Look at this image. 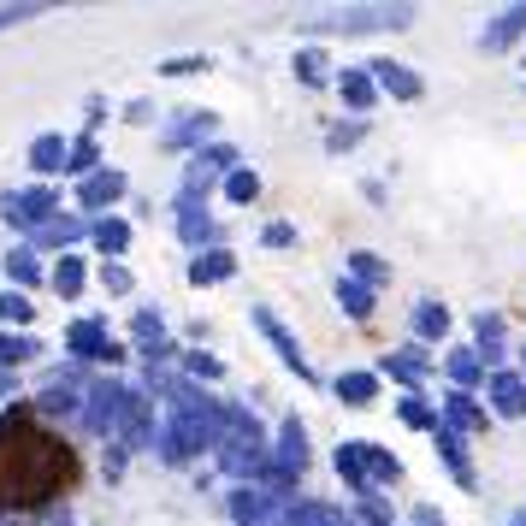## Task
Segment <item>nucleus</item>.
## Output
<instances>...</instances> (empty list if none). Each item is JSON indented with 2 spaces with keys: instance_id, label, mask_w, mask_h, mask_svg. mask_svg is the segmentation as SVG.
<instances>
[{
  "instance_id": "obj_1",
  "label": "nucleus",
  "mask_w": 526,
  "mask_h": 526,
  "mask_svg": "<svg viewBox=\"0 0 526 526\" xmlns=\"http://www.w3.org/2000/svg\"><path fill=\"white\" fill-rule=\"evenodd\" d=\"M83 461L71 456L60 432H48L30 408L0 420V509H42L77 485Z\"/></svg>"
},
{
  "instance_id": "obj_2",
  "label": "nucleus",
  "mask_w": 526,
  "mask_h": 526,
  "mask_svg": "<svg viewBox=\"0 0 526 526\" xmlns=\"http://www.w3.org/2000/svg\"><path fill=\"white\" fill-rule=\"evenodd\" d=\"M402 24H414V6H355V12L314 18V30H402Z\"/></svg>"
},
{
  "instance_id": "obj_3",
  "label": "nucleus",
  "mask_w": 526,
  "mask_h": 526,
  "mask_svg": "<svg viewBox=\"0 0 526 526\" xmlns=\"http://www.w3.org/2000/svg\"><path fill=\"white\" fill-rule=\"evenodd\" d=\"M54 207H60V196H54L48 184H36V190H24V196H6V225H18V231L54 225Z\"/></svg>"
},
{
  "instance_id": "obj_4",
  "label": "nucleus",
  "mask_w": 526,
  "mask_h": 526,
  "mask_svg": "<svg viewBox=\"0 0 526 526\" xmlns=\"http://www.w3.org/2000/svg\"><path fill=\"white\" fill-rule=\"evenodd\" d=\"M237 172V148H201L196 160H190V178H184V196L201 201V190L213 184V178H231Z\"/></svg>"
},
{
  "instance_id": "obj_5",
  "label": "nucleus",
  "mask_w": 526,
  "mask_h": 526,
  "mask_svg": "<svg viewBox=\"0 0 526 526\" xmlns=\"http://www.w3.org/2000/svg\"><path fill=\"white\" fill-rule=\"evenodd\" d=\"M125 396H131V391H119L113 379L89 385V396H83V426H89V432H107V426L125 414Z\"/></svg>"
},
{
  "instance_id": "obj_6",
  "label": "nucleus",
  "mask_w": 526,
  "mask_h": 526,
  "mask_svg": "<svg viewBox=\"0 0 526 526\" xmlns=\"http://www.w3.org/2000/svg\"><path fill=\"white\" fill-rule=\"evenodd\" d=\"M255 326H261L266 337H272V349H278V355H284V367H290V373H296V379H314V367H308V361H302V349H296V337H290V326H284V320H278V314H272V308H255Z\"/></svg>"
},
{
  "instance_id": "obj_7",
  "label": "nucleus",
  "mask_w": 526,
  "mask_h": 526,
  "mask_svg": "<svg viewBox=\"0 0 526 526\" xmlns=\"http://www.w3.org/2000/svg\"><path fill=\"white\" fill-rule=\"evenodd\" d=\"M485 396H491V414H503V420H521L526 414V379L521 373H491V379H485Z\"/></svg>"
},
{
  "instance_id": "obj_8",
  "label": "nucleus",
  "mask_w": 526,
  "mask_h": 526,
  "mask_svg": "<svg viewBox=\"0 0 526 526\" xmlns=\"http://www.w3.org/2000/svg\"><path fill=\"white\" fill-rule=\"evenodd\" d=\"M66 349H71V355H95V361H119V355H125L119 343H107V331H101V320H71V331H66Z\"/></svg>"
},
{
  "instance_id": "obj_9",
  "label": "nucleus",
  "mask_w": 526,
  "mask_h": 526,
  "mask_svg": "<svg viewBox=\"0 0 526 526\" xmlns=\"http://www.w3.org/2000/svg\"><path fill=\"white\" fill-rule=\"evenodd\" d=\"M367 71H373V83H379V89H391L396 101H420V89H426L414 71L402 66V60H373Z\"/></svg>"
},
{
  "instance_id": "obj_10",
  "label": "nucleus",
  "mask_w": 526,
  "mask_h": 526,
  "mask_svg": "<svg viewBox=\"0 0 526 526\" xmlns=\"http://www.w3.org/2000/svg\"><path fill=\"white\" fill-rule=\"evenodd\" d=\"M119 196H125V172H95V178H83V184H77V207H89V213L113 207Z\"/></svg>"
},
{
  "instance_id": "obj_11",
  "label": "nucleus",
  "mask_w": 526,
  "mask_h": 526,
  "mask_svg": "<svg viewBox=\"0 0 526 526\" xmlns=\"http://www.w3.org/2000/svg\"><path fill=\"white\" fill-rule=\"evenodd\" d=\"M201 444H213V438H207L201 426H190V420H172V426L160 432V456H166V461H190Z\"/></svg>"
},
{
  "instance_id": "obj_12",
  "label": "nucleus",
  "mask_w": 526,
  "mask_h": 526,
  "mask_svg": "<svg viewBox=\"0 0 526 526\" xmlns=\"http://www.w3.org/2000/svg\"><path fill=\"white\" fill-rule=\"evenodd\" d=\"M337 89H343L349 113H373V107H379V83H373V71H343Z\"/></svg>"
},
{
  "instance_id": "obj_13",
  "label": "nucleus",
  "mask_w": 526,
  "mask_h": 526,
  "mask_svg": "<svg viewBox=\"0 0 526 526\" xmlns=\"http://www.w3.org/2000/svg\"><path fill=\"white\" fill-rule=\"evenodd\" d=\"M521 36H526V6H509V12H497V18H491L485 48L497 54V48H509V42H521Z\"/></svg>"
},
{
  "instance_id": "obj_14",
  "label": "nucleus",
  "mask_w": 526,
  "mask_h": 526,
  "mask_svg": "<svg viewBox=\"0 0 526 526\" xmlns=\"http://www.w3.org/2000/svg\"><path fill=\"white\" fill-rule=\"evenodd\" d=\"M444 420H450V432H485V408H479L467 391H456L444 402Z\"/></svg>"
},
{
  "instance_id": "obj_15",
  "label": "nucleus",
  "mask_w": 526,
  "mask_h": 526,
  "mask_svg": "<svg viewBox=\"0 0 526 526\" xmlns=\"http://www.w3.org/2000/svg\"><path fill=\"white\" fill-rule=\"evenodd\" d=\"M331 391L343 396L349 408H367L373 396H379V373H337V385Z\"/></svg>"
},
{
  "instance_id": "obj_16",
  "label": "nucleus",
  "mask_w": 526,
  "mask_h": 526,
  "mask_svg": "<svg viewBox=\"0 0 526 526\" xmlns=\"http://www.w3.org/2000/svg\"><path fill=\"white\" fill-rule=\"evenodd\" d=\"M66 154H71L66 136H36V142H30V172H60Z\"/></svg>"
},
{
  "instance_id": "obj_17",
  "label": "nucleus",
  "mask_w": 526,
  "mask_h": 526,
  "mask_svg": "<svg viewBox=\"0 0 526 526\" xmlns=\"http://www.w3.org/2000/svg\"><path fill=\"white\" fill-rule=\"evenodd\" d=\"M444 367H450V379H456V391H473V385L485 379V361H479L473 349H456V355H450Z\"/></svg>"
},
{
  "instance_id": "obj_18",
  "label": "nucleus",
  "mask_w": 526,
  "mask_h": 526,
  "mask_svg": "<svg viewBox=\"0 0 526 526\" xmlns=\"http://www.w3.org/2000/svg\"><path fill=\"white\" fill-rule=\"evenodd\" d=\"M119 432H125V444H142L148 438V402L142 396H125V414H119Z\"/></svg>"
},
{
  "instance_id": "obj_19",
  "label": "nucleus",
  "mask_w": 526,
  "mask_h": 526,
  "mask_svg": "<svg viewBox=\"0 0 526 526\" xmlns=\"http://www.w3.org/2000/svg\"><path fill=\"white\" fill-rule=\"evenodd\" d=\"M231 272H237V261H231L225 249H207V255L190 266V278H196V284H219V278H231Z\"/></svg>"
},
{
  "instance_id": "obj_20",
  "label": "nucleus",
  "mask_w": 526,
  "mask_h": 526,
  "mask_svg": "<svg viewBox=\"0 0 526 526\" xmlns=\"http://www.w3.org/2000/svg\"><path fill=\"white\" fill-rule=\"evenodd\" d=\"M83 284H89V266H83V255H66V261L54 266V290H60V296H83Z\"/></svg>"
},
{
  "instance_id": "obj_21",
  "label": "nucleus",
  "mask_w": 526,
  "mask_h": 526,
  "mask_svg": "<svg viewBox=\"0 0 526 526\" xmlns=\"http://www.w3.org/2000/svg\"><path fill=\"white\" fill-rule=\"evenodd\" d=\"M438 456L450 461V473H456L461 485H473V461H467V450H461V438H456V432H450V426L438 432Z\"/></svg>"
},
{
  "instance_id": "obj_22",
  "label": "nucleus",
  "mask_w": 526,
  "mask_h": 526,
  "mask_svg": "<svg viewBox=\"0 0 526 526\" xmlns=\"http://www.w3.org/2000/svg\"><path fill=\"white\" fill-rule=\"evenodd\" d=\"M95 249H101V255H125V249H131V225H125V219H101V225H95Z\"/></svg>"
},
{
  "instance_id": "obj_23",
  "label": "nucleus",
  "mask_w": 526,
  "mask_h": 526,
  "mask_svg": "<svg viewBox=\"0 0 526 526\" xmlns=\"http://www.w3.org/2000/svg\"><path fill=\"white\" fill-rule=\"evenodd\" d=\"M337 302H343V314H349V320H367V314H373V290H367V284H355V278H343V284H337Z\"/></svg>"
},
{
  "instance_id": "obj_24",
  "label": "nucleus",
  "mask_w": 526,
  "mask_h": 526,
  "mask_svg": "<svg viewBox=\"0 0 526 526\" xmlns=\"http://www.w3.org/2000/svg\"><path fill=\"white\" fill-rule=\"evenodd\" d=\"M201 136H213V113H190V119H178V125H172V131H166V142H172V148H184V142H201Z\"/></svg>"
},
{
  "instance_id": "obj_25",
  "label": "nucleus",
  "mask_w": 526,
  "mask_h": 526,
  "mask_svg": "<svg viewBox=\"0 0 526 526\" xmlns=\"http://www.w3.org/2000/svg\"><path fill=\"white\" fill-rule=\"evenodd\" d=\"M290 526H349V515H337L331 503H296V509H290Z\"/></svg>"
},
{
  "instance_id": "obj_26",
  "label": "nucleus",
  "mask_w": 526,
  "mask_h": 526,
  "mask_svg": "<svg viewBox=\"0 0 526 526\" xmlns=\"http://www.w3.org/2000/svg\"><path fill=\"white\" fill-rule=\"evenodd\" d=\"M95 166H101V148H95V136H77L66 154V172H77V178H95Z\"/></svg>"
},
{
  "instance_id": "obj_27",
  "label": "nucleus",
  "mask_w": 526,
  "mask_h": 526,
  "mask_svg": "<svg viewBox=\"0 0 526 526\" xmlns=\"http://www.w3.org/2000/svg\"><path fill=\"white\" fill-rule=\"evenodd\" d=\"M361 461H367V479H379V485L402 479V461H396V456H385L379 444H361Z\"/></svg>"
},
{
  "instance_id": "obj_28",
  "label": "nucleus",
  "mask_w": 526,
  "mask_h": 526,
  "mask_svg": "<svg viewBox=\"0 0 526 526\" xmlns=\"http://www.w3.org/2000/svg\"><path fill=\"white\" fill-rule=\"evenodd\" d=\"M337 473H343V479H349L361 497L373 491V485H367V461H361V444H343V450H337Z\"/></svg>"
},
{
  "instance_id": "obj_29",
  "label": "nucleus",
  "mask_w": 526,
  "mask_h": 526,
  "mask_svg": "<svg viewBox=\"0 0 526 526\" xmlns=\"http://www.w3.org/2000/svg\"><path fill=\"white\" fill-rule=\"evenodd\" d=\"M414 331H420V337H444V331H450V308H444V302H420V308H414Z\"/></svg>"
},
{
  "instance_id": "obj_30",
  "label": "nucleus",
  "mask_w": 526,
  "mask_h": 526,
  "mask_svg": "<svg viewBox=\"0 0 526 526\" xmlns=\"http://www.w3.org/2000/svg\"><path fill=\"white\" fill-rule=\"evenodd\" d=\"M6 272H12V284H42V261H36V249H18V255H6Z\"/></svg>"
},
{
  "instance_id": "obj_31",
  "label": "nucleus",
  "mask_w": 526,
  "mask_h": 526,
  "mask_svg": "<svg viewBox=\"0 0 526 526\" xmlns=\"http://www.w3.org/2000/svg\"><path fill=\"white\" fill-rule=\"evenodd\" d=\"M0 320H6V326H30V320H36V302L18 296V290H0Z\"/></svg>"
},
{
  "instance_id": "obj_32",
  "label": "nucleus",
  "mask_w": 526,
  "mask_h": 526,
  "mask_svg": "<svg viewBox=\"0 0 526 526\" xmlns=\"http://www.w3.org/2000/svg\"><path fill=\"white\" fill-rule=\"evenodd\" d=\"M385 373L408 379V385H420V373H426V355H420V349H402V355H391V361H385Z\"/></svg>"
},
{
  "instance_id": "obj_33",
  "label": "nucleus",
  "mask_w": 526,
  "mask_h": 526,
  "mask_svg": "<svg viewBox=\"0 0 526 526\" xmlns=\"http://www.w3.org/2000/svg\"><path fill=\"white\" fill-rule=\"evenodd\" d=\"M30 355H36V343H30L24 331H6V337H0V367H18V361H30Z\"/></svg>"
},
{
  "instance_id": "obj_34",
  "label": "nucleus",
  "mask_w": 526,
  "mask_h": 526,
  "mask_svg": "<svg viewBox=\"0 0 526 526\" xmlns=\"http://www.w3.org/2000/svg\"><path fill=\"white\" fill-rule=\"evenodd\" d=\"M225 196H231V201H255V196H261V178H255L249 166H237V172L225 178Z\"/></svg>"
},
{
  "instance_id": "obj_35",
  "label": "nucleus",
  "mask_w": 526,
  "mask_h": 526,
  "mask_svg": "<svg viewBox=\"0 0 526 526\" xmlns=\"http://www.w3.org/2000/svg\"><path fill=\"white\" fill-rule=\"evenodd\" d=\"M355 284H367V290H373V284H385V278H391V266L379 261V255H355Z\"/></svg>"
},
{
  "instance_id": "obj_36",
  "label": "nucleus",
  "mask_w": 526,
  "mask_h": 526,
  "mask_svg": "<svg viewBox=\"0 0 526 526\" xmlns=\"http://www.w3.org/2000/svg\"><path fill=\"white\" fill-rule=\"evenodd\" d=\"M296 77H302V83H326V54H320V48H302V54H296Z\"/></svg>"
},
{
  "instance_id": "obj_37",
  "label": "nucleus",
  "mask_w": 526,
  "mask_h": 526,
  "mask_svg": "<svg viewBox=\"0 0 526 526\" xmlns=\"http://www.w3.org/2000/svg\"><path fill=\"white\" fill-rule=\"evenodd\" d=\"M396 414H402L408 426H438V414H432V408H426L420 396H402V402H396Z\"/></svg>"
},
{
  "instance_id": "obj_38",
  "label": "nucleus",
  "mask_w": 526,
  "mask_h": 526,
  "mask_svg": "<svg viewBox=\"0 0 526 526\" xmlns=\"http://www.w3.org/2000/svg\"><path fill=\"white\" fill-rule=\"evenodd\" d=\"M77 231H83V225H71V219H54V225H48V231L36 237V249H60V243H71Z\"/></svg>"
},
{
  "instance_id": "obj_39",
  "label": "nucleus",
  "mask_w": 526,
  "mask_h": 526,
  "mask_svg": "<svg viewBox=\"0 0 526 526\" xmlns=\"http://www.w3.org/2000/svg\"><path fill=\"white\" fill-rule=\"evenodd\" d=\"M207 66H213L207 54H178V60H166L160 71H166V77H196V71H207Z\"/></svg>"
},
{
  "instance_id": "obj_40",
  "label": "nucleus",
  "mask_w": 526,
  "mask_h": 526,
  "mask_svg": "<svg viewBox=\"0 0 526 526\" xmlns=\"http://www.w3.org/2000/svg\"><path fill=\"white\" fill-rule=\"evenodd\" d=\"M184 367H190L196 379H225V367H219L213 355H201V349H184Z\"/></svg>"
},
{
  "instance_id": "obj_41",
  "label": "nucleus",
  "mask_w": 526,
  "mask_h": 526,
  "mask_svg": "<svg viewBox=\"0 0 526 526\" xmlns=\"http://www.w3.org/2000/svg\"><path fill=\"white\" fill-rule=\"evenodd\" d=\"M107 290L125 296V290H131V272H125V266H107Z\"/></svg>"
},
{
  "instance_id": "obj_42",
  "label": "nucleus",
  "mask_w": 526,
  "mask_h": 526,
  "mask_svg": "<svg viewBox=\"0 0 526 526\" xmlns=\"http://www.w3.org/2000/svg\"><path fill=\"white\" fill-rule=\"evenodd\" d=\"M18 18H36V6H0V30L18 24Z\"/></svg>"
},
{
  "instance_id": "obj_43",
  "label": "nucleus",
  "mask_w": 526,
  "mask_h": 526,
  "mask_svg": "<svg viewBox=\"0 0 526 526\" xmlns=\"http://www.w3.org/2000/svg\"><path fill=\"white\" fill-rule=\"evenodd\" d=\"M266 243H278V249H284V243H296V231H290V225H266Z\"/></svg>"
},
{
  "instance_id": "obj_44",
  "label": "nucleus",
  "mask_w": 526,
  "mask_h": 526,
  "mask_svg": "<svg viewBox=\"0 0 526 526\" xmlns=\"http://www.w3.org/2000/svg\"><path fill=\"white\" fill-rule=\"evenodd\" d=\"M355 136H361V125H343V131H331V148H349Z\"/></svg>"
},
{
  "instance_id": "obj_45",
  "label": "nucleus",
  "mask_w": 526,
  "mask_h": 526,
  "mask_svg": "<svg viewBox=\"0 0 526 526\" xmlns=\"http://www.w3.org/2000/svg\"><path fill=\"white\" fill-rule=\"evenodd\" d=\"M414 526H444V515L438 509H414Z\"/></svg>"
},
{
  "instance_id": "obj_46",
  "label": "nucleus",
  "mask_w": 526,
  "mask_h": 526,
  "mask_svg": "<svg viewBox=\"0 0 526 526\" xmlns=\"http://www.w3.org/2000/svg\"><path fill=\"white\" fill-rule=\"evenodd\" d=\"M521 526H526V515H521Z\"/></svg>"
}]
</instances>
